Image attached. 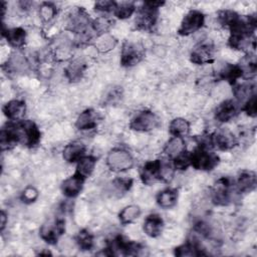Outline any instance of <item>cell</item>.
Instances as JSON below:
<instances>
[{
  "label": "cell",
  "mask_w": 257,
  "mask_h": 257,
  "mask_svg": "<svg viewBox=\"0 0 257 257\" xmlns=\"http://www.w3.org/2000/svg\"><path fill=\"white\" fill-rule=\"evenodd\" d=\"M169 159H156L146 162L140 170V178L145 185L157 182H170L174 176V167Z\"/></svg>",
  "instance_id": "6da1fadb"
},
{
  "label": "cell",
  "mask_w": 257,
  "mask_h": 257,
  "mask_svg": "<svg viewBox=\"0 0 257 257\" xmlns=\"http://www.w3.org/2000/svg\"><path fill=\"white\" fill-rule=\"evenodd\" d=\"M165 4L161 1H146L138 9L136 16V27L138 30L153 32L159 20L160 8Z\"/></svg>",
  "instance_id": "7a4b0ae2"
},
{
  "label": "cell",
  "mask_w": 257,
  "mask_h": 257,
  "mask_svg": "<svg viewBox=\"0 0 257 257\" xmlns=\"http://www.w3.org/2000/svg\"><path fill=\"white\" fill-rule=\"evenodd\" d=\"M220 163L219 156L212 149L198 145L190 152V164L199 171H212Z\"/></svg>",
  "instance_id": "3957f363"
},
{
  "label": "cell",
  "mask_w": 257,
  "mask_h": 257,
  "mask_svg": "<svg viewBox=\"0 0 257 257\" xmlns=\"http://www.w3.org/2000/svg\"><path fill=\"white\" fill-rule=\"evenodd\" d=\"M144 250V246L138 242L125 239L121 235H117L112 240L107 242L105 249L103 250L104 255H123V256H136L141 255Z\"/></svg>",
  "instance_id": "277c9868"
},
{
  "label": "cell",
  "mask_w": 257,
  "mask_h": 257,
  "mask_svg": "<svg viewBox=\"0 0 257 257\" xmlns=\"http://www.w3.org/2000/svg\"><path fill=\"white\" fill-rule=\"evenodd\" d=\"M135 161L132 154L123 148L110 150L105 159V165L113 173H123L134 167Z\"/></svg>",
  "instance_id": "5b68a950"
},
{
  "label": "cell",
  "mask_w": 257,
  "mask_h": 257,
  "mask_svg": "<svg viewBox=\"0 0 257 257\" xmlns=\"http://www.w3.org/2000/svg\"><path fill=\"white\" fill-rule=\"evenodd\" d=\"M235 191L234 181L228 177L218 179L211 188V200L216 206H228L233 201Z\"/></svg>",
  "instance_id": "8992f818"
},
{
  "label": "cell",
  "mask_w": 257,
  "mask_h": 257,
  "mask_svg": "<svg viewBox=\"0 0 257 257\" xmlns=\"http://www.w3.org/2000/svg\"><path fill=\"white\" fill-rule=\"evenodd\" d=\"M16 131L19 137L20 144L27 148H35L39 145L41 139V133L38 125L30 119H21L14 121Z\"/></svg>",
  "instance_id": "52a82bcc"
},
{
  "label": "cell",
  "mask_w": 257,
  "mask_h": 257,
  "mask_svg": "<svg viewBox=\"0 0 257 257\" xmlns=\"http://www.w3.org/2000/svg\"><path fill=\"white\" fill-rule=\"evenodd\" d=\"M160 125V118L150 109H144L138 112L130 121V128L136 132L148 133Z\"/></svg>",
  "instance_id": "ba28073f"
},
{
  "label": "cell",
  "mask_w": 257,
  "mask_h": 257,
  "mask_svg": "<svg viewBox=\"0 0 257 257\" xmlns=\"http://www.w3.org/2000/svg\"><path fill=\"white\" fill-rule=\"evenodd\" d=\"M65 232V220L57 218L43 223L39 229L40 238L49 245H55Z\"/></svg>",
  "instance_id": "9c48e42d"
},
{
  "label": "cell",
  "mask_w": 257,
  "mask_h": 257,
  "mask_svg": "<svg viewBox=\"0 0 257 257\" xmlns=\"http://www.w3.org/2000/svg\"><path fill=\"white\" fill-rule=\"evenodd\" d=\"M145 56V50L139 43L132 41H124L120 49V65L123 67H133Z\"/></svg>",
  "instance_id": "30bf717a"
},
{
  "label": "cell",
  "mask_w": 257,
  "mask_h": 257,
  "mask_svg": "<svg viewBox=\"0 0 257 257\" xmlns=\"http://www.w3.org/2000/svg\"><path fill=\"white\" fill-rule=\"evenodd\" d=\"M205 24V15L200 10H190L183 18L178 33L182 36L191 35L199 31Z\"/></svg>",
  "instance_id": "8fae6325"
},
{
  "label": "cell",
  "mask_w": 257,
  "mask_h": 257,
  "mask_svg": "<svg viewBox=\"0 0 257 257\" xmlns=\"http://www.w3.org/2000/svg\"><path fill=\"white\" fill-rule=\"evenodd\" d=\"M215 48L210 41H201L194 46L191 51L190 59L193 63L202 65L209 64L214 61Z\"/></svg>",
  "instance_id": "7c38bea8"
},
{
  "label": "cell",
  "mask_w": 257,
  "mask_h": 257,
  "mask_svg": "<svg viewBox=\"0 0 257 257\" xmlns=\"http://www.w3.org/2000/svg\"><path fill=\"white\" fill-rule=\"evenodd\" d=\"M91 21L92 20L89 19V15L84 9L77 8L69 14L66 29L74 32L75 34L81 33L91 28Z\"/></svg>",
  "instance_id": "4fadbf2b"
},
{
  "label": "cell",
  "mask_w": 257,
  "mask_h": 257,
  "mask_svg": "<svg viewBox=\"0 0 257 257\" xmlns=\"http://www.w3.org/2000/svg\"><path fill=\"white\" fill-rule=\"evenodd\" d=\"M213 149L219 151H229L238 145V139L229 130H221L211 134Z\"/></svg>",
  "instance_id": "5bb4252c"
},
{
  "label": "cell",
  "mask_w": 257,
  "mask_h": 257,
  "mask_svg": "<svg viewBox=\"0 0 257 257\" xmlns=\"http://www.w3.org/2000/svg\"><path fill=\"white\" fill-rule=\"evenodd\" d=\"M239 110L241 106L235 99H226L216 107L214 114L217 121L228 122L239 113Z\"/></svg>",
  "instance_id": "9a60e30c"
},
{
  "label": "cell",
  "mask_w": 257,
  "mask_h": 257,
  "mask_svg": "<svg viewBox=\"0 0 257 257\" xmlns=\"http://www.w3.org/2000/svg\"><path fill=\"white\" fill-rule=\"evenodd\" d=\"M174 254L179 257H192V256H202L207 255L201 241L198 237H193L187 242L177 246L174 249Z\"/></svg>",
  "instance_id": "2e32d148"
},
{
  "label": "cell",
  "mask_w": 257,
  "mask_h": 257,
  "mask_svg": "<svg viewBox=\"0 0 257 257\" xmlns=\"http://www.w3.org/2000/svg\"><path fill=\"white\" fill-rule=\"evenodd\" d=\"M84 181L85 180L76 173L66 178L64 181H62L60 185V190L63 196H65L68 199L76 198L83 189Z\"/></svg>",
  "instance_id": "e0dca14e"
},
{
  "label": "cell",
  "mask_w": 257,
  "mask_h": 257,
  "mask_svg": "<svg viewBox=\"0 0 257 257\" xmlns=\"http://www.w3.org/2000/svg\"><path fill=\"white\" fill-rule=\"evenodd\" d=\"M2 111L8 121H18L24 119L26 103L22 99H11L3 105Z\"/></svg>",
  "instance_id": "ac0fdd59"
},
{
  "label": "cell",
  "mask_w": 257,
  "mask_h": 257,
  "mask_svg": "<svg viewBox=\"0 0 257 257\" xmlns=\"http://www.w3.org/2000/svg\"><path fill=\"white\" fill-rule=\"evenodd\" d=\"M257 184L256 174L253 171H242L236 182H234L235 191L239 194H247L255 190Z\"/></svg>",
  "instance_id": "d6986e66"
},
{
  "label": "cell",
  "mask_w": 257,
  "mask_h": 257,
  "mask_svg": "<svg viewBox=\"0 0 257 257\" xmlns=\"http://www.w3.org/2000/svg\"><path fill=\"white\" fill-rule=\"evenodd\" d=\"M164 226L165 223L163 218L157 213H152L145 218L143 223V230L147 236L151 238H157L162 234Z\"/></svg>",
  "instance_id": "ffe728a7"
},
{
  "label": "cell",
  "mask_w": 257,
  "mask_h": 257,
  "mask_svg": "<svg viewBox=\"0 0 257 257\" xmlns=\"http://www.w3.org/2000/svg\"><path fill=\"white\" fill-rule=\"evenodd\" d=\"M2 36L6 39L7 43L16 49H20L25 45L27 33L22 27L4 28L2 30Z\"/></svg>",
  "instance_id": "44dd1931"
},
{
  "label": "cell",
  "mask_w": 257,
  "mask_h": 257,
  "mask_svg": "<svg viewBox=\"0 0 257 257\" xmlns=\"http://www.w3.org/2000/svg\"><path fill=\"white\" fill-rule=\"evenodd\" d=\"M98 120V113L92 108H86L78 114L75 120V126L79 131H90L97 126Z\"/></svg>",
  "instance_id": "7402d4cb"
},
{
  "label": "cell",
  "mask_w": 257,
  "mask_h": 257,
  "mask_svg": "<svg viewBox=\"0 0 257 257\" xmlns=\"http://www.w3.org/2000/svg\"><path fill=\"white\" fill-rule=\"evenodd\" d=\"M217 77L234 85L240 78H243V71L239 64L224 63L217 71Z\"/></svg>",
  "instance_id": "603a6c76"
},
{
  "label": "cell",
  "mask_w": 257,
  "mask_h": 257,
  "mask_svg": "<svg viewBox=\"0 0 257 257\" xmlns=\"http://www.w3.org/2000/svg\"><path fill=\"white\" fill-rule=\"evenodd\" d=\"M29 67V62L24 57L23 54L15 52L10 55V57L7 59L6 63L3 65V68L9 72V73H23L25 72Z\"/></svg>",
  "instance_id": "cb8c5ba5"
},
{
  "label": "cell",
  "mask_w": 257,
  "mask_h": 257,
  "mask_svg": "<svg viewBox=\"0 0 257 257\" xmlns=\"http://www.w3.org/2000/svg\"><path fill=\"white\" fill-rule=\"evenodd\" d=\"M86 147L80 142H72L67 144L62 151V158L66 163L73 164L85 155Z\"/></svg>",
  "instance_id": "d4e9b609"
},
{
  "label": "cell",
  "mask_w": 257,
  "mask_h": 257,
  "mask_svg": "<svg viewBox=\"0 0 257 257\" xmlns=\"http://www.w3.org/2000/svg\"><path fill=\"white\" fill-rule=\"evenodd\" d=\"M185 151H187L185 140L184 138H180V137H171L169 141L165 144L164 150H163L166 158L169 160H173L177 158L178 156L183 154Z\"/></svg>",
  "instance_id": "484cf974"
},
{
  "label": "cell",
  "mask_w": 257,
  "mask_h": 257,
  "mask_svg": "<svg viewBox=\"0 0 257 257\" xmlns=\"http://www.w3.org/2000/svg\"><path fill=\"white\" fill-rule=\"evenodd\" d=\"M86 69V63L81 58H75L69 62V64L65 67L64 73L66 78L71 82L79 81Z\"/></svg>",
  "instance_id": "4316f807"
},
{
  "label": "cell",
  "mask_w": 257,
  "mask_h": 257,
  "mask_svg": "<svg viewBox=\"0 0 257 257\" xmlns=\"http://www.w3.org/2000/svg\"><path fill=\"white\" fill-rule=\"evenodd\" d=\"M178 190L174 188H166L160 191L156 196V202L163 209H171L178 202Z\"/></svg>",
  "instance_id": "83f0119b"
},
{
  "label": "cell",
  "mask_w": 257,
  "mask_h": 257,
  "mask_svg": "<svg viewBox=\"0 0 257 257\" xmlns=\"http://www.w3.org/2000/svg\"><path fill=\"white\" fill-rule=\"evenodd\" d=\"M96 166V158L92 155H84L76 163L75 172L77 175L82 177L84 180L89 178Z\"/></svg>",
  "instance_id": "f1b7e54d"
},
{
  "label": "cell",
  "mask_w": 257,
  "mask_h": 257,
  "mask_svg": "<svg viewBox=\"0 0 257 257\" xmlns=\"http://www.w3.org/2000/svg\"><path fill=\"white\" fill-rule=\"evenodd\" d=\"M191 123L188 119L183 117H176L169 123V133L172 137L185 138L190 134Z\"/></svg>",
  "instance_id": "f546056e"
},
{
  "label": "cell",
  "mask_w": 257,
  "mask_h": 257,
  "mask_svg": "<svg viewBox=\"0 0 257 257\" xmlns=\"http://www.w3.org/2000/svg\"><path fill=\"white\" fill-rule=\"evenodd\" d=\"M134 185V180L128 177H118L111 181V192L113 195L122 196L131 190Z\"/></svg>",
  "instance_id": "4dcf8cb0"
},
{
  "label": "cell",
  "mask_w": 257,
  "mask_h": 257,
  "mask_svg": "<svg viewBox=\"0 0 257 257\" xmlns=\"http://www.w3.org/2000/svg\"><path fill=\"white\" fill-rule=\"evenodd\" d=\"M141 213V208L138 205H128L118 213V220L121 225H127L138 219Z\"/></svg>",
  "instance_id": "1f68e13d"
},
{
  "label": "cell",
  "mask_w": 257,
  "mask_h": 257,
  "mask_svg": "<svg viewBox=\"0 0 257 257\" xmlns=\"http://www.w3.org/2000/svg\"><path fill=\"white\" fill-rule=\"evenodd\" d=\"M75 243L81 251H89L94 247V236L86 229L80 230L75 236Z\"/></svg>",
  "instance_id": "d6a6232c"
},
{
  "label": "cell",
  "mask_w": 257,
  "mask_h": 257,
  "mask_svg": "<svg viewBox=\"0 0 257 257\" xmlns=\"http://www.w3.org/2000/svg\"><path fill=\"white\" fill-rule=\"evenodd\" d=\"M116 44L117 40L109 33H104L97 36L94 42V46L96 47V49L102 53L110 51L115 47Z\"/></svg>",
  "instance_id": "836d02e7"
},
{
  "label": "cell",
  "mask_w": 257,
  "mask_h": 257,
  "mask_svg": "<svg viewBox=\"0 0 257 257\" xmlns=\"http://www.w3.org/2000/svg\"><path fill=\"white\" fill-rule=\"evenodd\" d=\"M112 23H113V20L110 19L109 17L99 16V17H97V18H95L91 21V28H92L93 32L96 34V37H97L101 34L108 33L109 29L113 25Z\"/></svg>",
  "instance_id": "e575fe53"
},
{
  "label": "cell",
  "mask_w": 257,
  "mask_h": 257,
  "mask_svg": "<svg viewBox=\"0 0 257 257\" xmlns=\"http://www.w3.org/2000/svg\"><path fill=\"white\" fill-rule=\"evenodd\" d=\"M240 14H238L237 12L230 10V9H225V10H221L218 13V21L219 23L227 28L230 29L240 18Z\"/></svg>",
  "instance_id": "d590c367"
},
{
  "label": "cell",
  "mask_w": 257,
  "mask_h": 257,
  "mask_svg": "<svg viewBox=\"0 0 257 257\" xmlns=\"http://www.w3.org/2000/svg\"><path fill=\"white\" fill-rule=\"evenodd\" d=\"M137 8L134 2H121V3H117L116 8L113 11V15L120 19V20H124L130 18L135 12H136Z\"/></svg>",
  "instance_id": "8d00e7d4"
},
{
  "label": "cell",
  "mask_w": 257,
  "mask_h": 257,
  "mask_svg": "<svg viewBox=\"0 0 257 257\" xmlns=\"http://www.w3.org/2000/svg\"><path fill=\"white\" fill-rule=\"evenodd\" d=\"M38 13L43 22H49L56 16L57 8L51 2H43L39 6Z\"/></svg>",
  "instance_id": "74e56055"
},
{
  "label": "cell",
  "mask_w": 257,
  "mask_h": 257,
  "mask_svg": "<svg viewBox=\"0 0 257 257\" xmlns=\"http://www.w3.org/2000/svg\"><path fill=\"white\" fill-rule=\"evenodd\" d=\"M172 165L176 171H184L188 167L191 166L190 164V152L185 151L183 154L178 156L177 158L172 160Z\"/></svg>",
  "instance_id": "f35d334b"
},
{
  "label": "cell",
  "mask_w": 257,
  "mask_h": 257,
  "mask_svg": "<svg viewBox=\"0 0 257 257\" xmlns=\"http://www.w3.org/2000/svg\"><path fill=\"white\" fill-rule=\"evenodd\" d=\"M241 110H243L247 115L255 117L257 115V95L256 93L251 95L246 101H244Z\"/></svg>",
  "instance_id": "ab89813d"
},
{
  "label": "cell",
  "mask_w": 257,
  "mask_h": 257,
  "mask_svg": "<svg viewBox=\"0 0 257 257\" xmlns=\"http://www.w3.org/2000/svg\"><path fill=\"white\" fill-rule=\"evenodd\" d=\"M38 196H39V193L35 187L27 186L22 191L20 199L25 204H32L37 200Z\"/></svg>",
  "instance_id": "60d3db41"
},
{
  "label": "cell",
  "mask_w": 257,
  "mask_h": 257,
  "mask_svg": "<svg viewBox=\"0 0 257 257\" xmlns=\"http://www.w3.org/2000/svg\"><path fill=\"white\" fill-rule=\"evenodd\" d=\"M117 2L109 1V0H102L97 1L94 3V10L100 13H113L114 9L116 8Z\"/></svg>",
  "instance_id": "b9f144b4"
},
{
  "label": "cell",
  "mask_w": 257,
  "mask_h": 257,
  "mask_svg": "<svg viewBox=\"0 0 257 257\" xmlns=\"http://www.w3.org/2000/svg\"><path fill=\"white\" fill-rule=\"evenodd\" d=\"M8 221V218H7V214L5 213L4 210L1 211V214H0V229L1 231L4 230L5 226H6V223Z\"/></svg>",
  "instance_id": "7bdbcfd3"
}]
</instances>
